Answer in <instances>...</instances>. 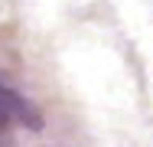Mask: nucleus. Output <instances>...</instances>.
I'll use <instances>...</instances> for the list:
<instances>
[{"label":"nucleus","mask_w":153,"mask_h":147,"mask_svg":"<svg viewBox=\"0 0 153 147\" xmlns=\"http://www.w3.org/2000/svg\"><path fill=\"white\" fill-rule=\"evenodd\" d=\"M0 108H3V115H7V118H16L20 124H26V128H33V131L42 128V115H39V108L30 105L26 98H20L16 92H10V88H0Z\"/></svg>","instance_id":"obj_1"},{"label":"nucleus","mask_w":153,"mask_h":147,"mask_svg":"<svg viewBox=\"0 0 153 147\" xmlns=\"http://www.w3.org/2000/svg\"><path fill=\"white\" fill-rule=\"evenodd\" d=\"M7 121H10V118H7V115H3V108H0V124H7Z\"/></svg>","instance_id":"obj_2"}]
</instances>
